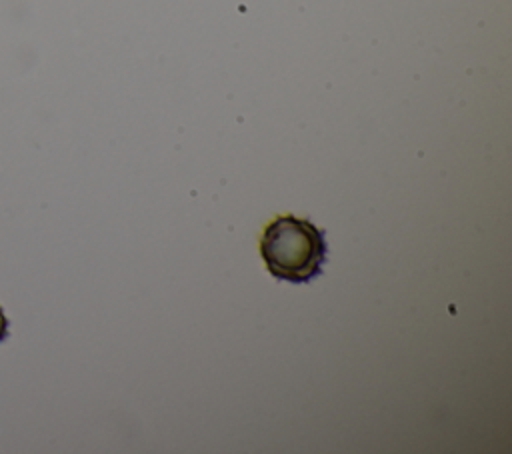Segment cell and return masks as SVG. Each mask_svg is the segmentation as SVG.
Wrapping results in <instances>:
<instances>
[{"label":"cell","mask_w":512,"mask_h":454,"mask_svg":"<svg viewBox=\"0 0 512 454\" xmlns=\"http://www.w3.org/2000/svg\"><path fill=\"white\" fill-rule=\"evenodd\" d=\"M260 256L274 278L308 284L322 274L328 260L326 232L308 218L278 214L260 232Z\"/></svg>","instance_id":"cell-1"},{"label":"cell","mask_w":512,"mask_h":454,"mask_svg":"<svg viewBox=\"0 0 512 454\" xmlns=\"http://www.w3.org/2000/svg\"><path fill=\"white\" fill-rule=\"evenodd\" d=\"M8 316H6V312H4V308L0 306V342L8 336Z\"/></svg>","instance_id":"cell-2"}]
</instances>
